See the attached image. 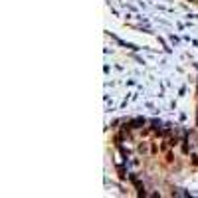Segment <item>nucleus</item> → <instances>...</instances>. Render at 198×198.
<instances>
[{"instance_id":"f257e3e1","label":"nucleus","mask_w":198,"mask_h":198,"mask_svg":"<svg viewBox=\"0 0 198 198\" xmlns=\"http://www.w3.org/2000/svg\"><path fill=\"white\" fill-rule=\"evenodd\" d=\"M143 123H145L143 119H135V121H133V127H137V125H143Z\"/></svg>"}]
</instances>
